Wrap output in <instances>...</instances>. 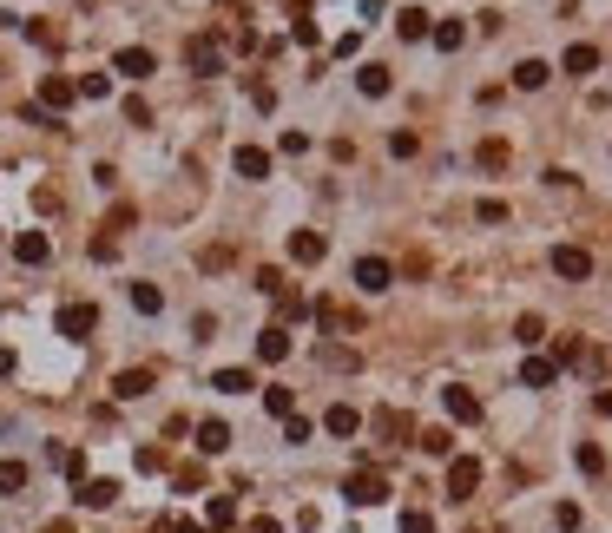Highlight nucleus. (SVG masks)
Masks as SVG:
<instances>
[{
    "label": "nucleus",
    "instance_id": "obj_1",
    "mask_svg": "<svg viewBox=\"0 0 612 533\" xmlns=\"http://www.w3.org/2000/svg\"><path fill=\"white\" fill-rule=\"evenodd\" d=\"M185 66L211 79V73H225V46H217V34H198V40H185Z\"/></svg>",
    "mask_w": 612,
    "mask_h": 533
},
{
    "label": "nucleus",
    "instance_id": "obj_2",
    "mask_svg": "<svg viewBox=\"0 0 612 533\" xmlns=\"http://www.w3.org/2000/svg\"><path fill=\"white\" fill-rule=\"evenodd\" d=\"M343 494L356 500V508H376V500H388V474H376V468H356L349 481H343Z\"/></svg>",
    "mask_w": 612,
    "mask_h": 533
},
{
    "label": "nucleus",
    "instance_id": "obj_3",
    "mask_svg": "<svg viewBox=\"0 0 612 533\" xmlns=\"http://www.w3.org/2000/svg\"><path fill=\"white\" fill-rule=\"evenodd\" d=\"M441 408H448V422H461V428L481 422V396H475V388H461V382L441 388Z\"/></svg>",
    "mask_w": 612,
    "mask_h": 533
},
{
    "label": "nucleus",
    "instance_id": "obj_4",
    "mask_svg": "<svg viewBox=\"0 0 612 533\" xmlns=\"http://www.w3.org/2000/svg\"><path fill=\"white\" fill-rule=\"evenodd\" d=\"M475 488H481V461L475 455H455L448 461V500H475Z\"/></svg>",
    "mask_w": 612,
    "mask_h": 533
},
{
    "label": "nucleus",
    "instance_id": "obj_5",
    "mask_svg": "<svg viewBox=\"0 0 612 533\" xmlns=\"http://www.w3.org/2000/svg\"><path fill=\"white\" fill-rule=\"evenodd\" d=\"M93 329H99V310H93V303H66V310H60V336H66V343H86Z\"/></svg>",
    "mask_w": 612,
    "mask_h": 533
},
{
    "label": "nucleus",
    "instance_id": "obj_6",
    "mask_svg": "<svg viewBox=\"0 0 612 533\" xmlns=\"http://www.w3.org/2000/svg\"><path fill=\"white\" fill-rule=\"evenodd\" d=\"M369 428H376V435H382L388 448H402V441H415V422H408L402 408H376V415H369Z\"/></svg>",
    "mask_w": 612,
    "mask_h": 533
},
{
    "label": "nucleus",
    "instance_id": "obj_7",
    "mask_svg": "<svg viewBox=\"0 0 612 533\" xmlns=\"http://www.w3.org/2000/svg\"><path fill=\"white\" fill-rule=\"evenodd\" d=\"M73 99H79V93H73V79H66V73H46V79H40V112H53V119H60Z\"/></svg>",
    "mask_w": 612,
    "mask_h": 533
},
{
    "label": "nucleus",
    "instance_id": "obj_8",
    "mask_svg": "<svg viewBox=\"0 0 612 533\" xmlns=\"http://www.w3.org/2000/svg\"><path fill=\"white\" fill-rule=\"evenodd\" d=\"M388 284H396V264H388V257H363V264H356V290L382 297Z\"/></svg>",
    "mask_w": 612,
    "mask_h": 533
},
{
    "label": "nucleus",
    "instance_id": "obj_9",
    "mask_svg": "<svg viewBox=\"0 0 612 533\" xmlns=\"http://www.w3.org/2000/svg\"><path fill=\"white\" fill-rule=\"evenodd\" d=\"M46 257H53V237H46V231H20V237H14V264L40 270Z\"/></svg>",
    "mask_w": 612,
    "mask_h": 533
},
{
    "label": "nucleus",
    "instance_id": "obj_10",
    "mask_svg": "<svg viewBox=\"0 0 612 533\" xmlns=\"http://www.w3.org/2000/svg\"><path fill=\"white\" fill-rule=\"evenodd\" d=\"M553 270H560L567 284H587V277H593V257H587L579 244H560V250H553Z\"/></svg>",
    "mask_w": 612,
    "mask_h": 533
},
{
    "label": "nucleus",
    "instance_id": "obj_11",
    "mask_svg": "<svg viewBox=\"0 0 612 533\" xmlns=\"http://www.w3.org/2000/svg\"><path fill=\"white\" fill-rule=\"evenodd\" d=\"M231 172H237V178H270V152H264V146H237V152H231Z\"/></svg>",
    "mask_w": 612,
    "mask_h": 533
},
{
    "label": "nucleus",
    "instance_id": "obj_12",
    "mask_svg": "<svg viewBox=\"0 0 612 533\" xmlns=\"http://www.w3.org/2000/svg\"><path fill=\"white\" fill-rule=\"evenodd\" d=\"M237 527V500L231 494H211L205 500V533H231Z\"/></svg>",
    "mask_w": 612,
    "mask_h": 533
},
{
    "label": "nucleus",
    "instance_id": "obj_13",
    "mask_svg": "<svg viewBox=\"0 0 612 533\" xmlns=\"http://www.w3.org/2000/svg\"><path fill=\"white\" fill-rule=\"evenodd\" d=\"M113 396H119V402L152 396V369H119V376H113Z\"/></svg>",
    "mask_w": 612,
    "mask_h": 533
},
{
    "label": "nucleus",
    "instance_id": "obj_14",
    "mask_svg": "<svg viewBox=\"0 0 612 533\" xmlns=\"http://www.w3.org/2000/svg\"><path fill=\"white\" fill-rule=\"evenodd\" d=\"M507 158H514L507 138H481V146H475V165H481V172H507Z\"/></svg>",
    "mask_w": 612,
    "mask_h": 533
},
{
    "label": "nucleus",
    "instance_id": "obj_15",
    "mask_svg": "<svg viewBox=\"0 0 612 533\" xmlns=\"http://www.w3.org/2000/svg\"><path fill=\"white\" fill-rule=\"evenodd\" d=\"M323 428H329V435H343V441H356V435H363V415H356L349 402H336V408L323 415Z\"/></svg>",
    "mask_w": 612,
    "mask_h": 533
},
{
    "label": "nucleus",
    "instance_id": "obj_16",
    "mask_svg": "<svg viewBox=\"0 0 612 533\" xmlns=\"http://www.w3.org/2000/svg\"><path fill=\"white\" fill-rule=\"evenodd\" d=\"M284 356H290V329L270 323V329L257 336V362H284Z\"/></svg>",
    "mask_w": 612,
    "mask_h": 533
},
{
    "label": "nucleus",
    "instance_id": "obj_17",
    "mask_svg": "<svg viewBox=\"0 0 612 533\" xmlns=\"http://www.w3.org/2000/svg\"><path fill=\"white\" fill-rule=\"evenodd\" d=\"M356 86H363V99H388V86H396V73H388V66H363V73H356Z\"/></svg>",
    "mask_w": 612,
    "mask_h": 533
},
{
    "label": "nucleus",
    "instance_id": "obj_18",
    "mask_svg": "<svg viewBox=\"0 0 612 533\" xmlns=\"http://www.w3.org/2000/svg\"><path fill=\"white\" fill-rule=\"evenodd\" d=\"M152 66H158V60H152V46H125L119 60H113V73H125V79H145Z\"/></svg>",
    "mask_w": 612,
    "mask_h": 533
},
{
    "label": "nucleus",
    "instance_id": "obj_19",
    "mask_svg": "<svg viewBox=\"0 0 612 533\" xmlns=\"http://www.w3.org/2000/svg\"><path fill=\"white\" fill-rule=\"evenodd\" d=\"M323 250H329L323 231H290V257L296 264H323Z\"/></svg>",
    "mask_w": 612,
    "mask_h": 533
},
{
    "label": "nucleus",
    "instance_id": "obj_20",
    "mask_svg": "<svg viewBox=\"0 0 612 533\" xmlns=\"http://www.w3.org/2000/svg\"><path fill=\"white\" fill-rule=\"evenodd\" d=\"M520 382H527V388H553V382H560V369H553L547 356H527V362H520Z\"/></svg>",
    "mask_w": 612,
    "mask_h": 533
},
{
    "label": "nucleus",
    "instance_id": "obj_21",
    "mask_svg": "<svg viewBox=\"0 0 612 533\" xmlns=\"http://www.w3.org/2000/svg\"><path fill=\"white\" fill-rule=\"evenodd\" d=\"M573 79H587V73H599V46H587V40H579V46H567V60H560Z\"/></svg>",
    "mask_w": 612,
    "mask_h": 533
},
{
    "label": "nucleus",
    "instance_id": "obj_22",
    "mask_svg": "<svg viewBox=\"0 0 612 533\" xmlns=\"http://www.w3.org/2000/svg\"><path fill=\"white\" fill-rule=\"evenodd\" d=\"M547 79H553V66H547V60H520V66H514V86H520V93H540Z\"/></svg>",
    "mask_w": 612,
    "mask_h": 533
},
{
    "label": "nucleus",
    "instance_id": "obj_23",
    "mask_svg": "<svg viewBox=\"0 0 612 533\" xmlns=\"http://www.w3.org/2000/svg\"><path fill=\"white\" fill-rule=\"evenodd\" d=\"M119 500V481H79V508H113Z\"/></svg>",
    "mask_w": 612,
    "mask_h": 533
},
{
    "label": "nucleus",
    "instance_id": "obj_24",
    "mask_svg": "<svg viewBox=\"0 0 612 533\" xmlns=\"http://www.w3.org/2000/svg\"><path fill=\"white\" fill-rule=\"evenodd\" d=\"M26 481H34V474H26V461H0V500L26 494Z\"/></svg>",
    "mask_w": 612,
    "mask_h": 533
},
{
    "label": "nucleus",
    "instance_id": "obj_25",
    "mask_svg": "<svg viewBox=\"0 0 612 533\" xmlns=\"http://www.w3.org/2000/svg\"><path fill=\"white\" fill-rule=\"evenodd\" d=\"M211 388H217V396H244V388H257V376H250V369H217Z\"/></svg>",
    "mask_w": 612,
    "mask_h": 533
},
{
    "label": "nucleus",
    "instance_id": "obj_26",
    "mask_svg": "<svg viewBox=\"0 0 612 533\" xmlns=\"http://www.w3.org/2000/svg\"><path fill=\"white\" fill-rule=\"evenodd\" d=\"M231 448V428L225 422H198V455H225Z\"/></svg>",
    "mask_w": 612,
    "mask_h": 533
},
{
    "label": "nucleus",
    "instance_id": "obj_27",
    "mask_svg": "<svg viewBox=\"0 0 612 533\" xmlns=\"http://www.w3.org/2000/svg\"><path fill=\"white\" fill-rule=\"evenodd\" d=\"M290 34H296V46H316V20H310V0H296V7H290Z\"/></svg>",
    "mask_w": 612,
    "mask_h": 533
},
{
    "label": "nucleus",
    "instance_id": "obj_28",
    "mask_svg": "<svg viewBox=\"0 0 612 533\" xmlns=\"http://www.w3.org/2000/svg\"><path fill=\"white\" fill-rule=\"evenodd\" d=\"M547 362H553V369H573V362H587V343H579V336H560Z\"/></svg>",
    "mask_w": 612,
    "mask_h": 533
},
{
    "label": "nucleus",
    "instance_id": "obj_29",
    "mask_svg": "<svg viewBox=\"0 0 612 533\" xmlns=\"http://www.w3.org/2000/svg\"><path fill=\"white\" fill-rule=\"evenodd\" d=\"M303 317H310V303H303V297L284 284V290H276V323H303Z\"/></svg>",
    "mask_w": 612,
    "mask_h": 533
},
{
    "label": "nucleus",
    "instance_id": "obj_30",
    "mask_svg": "<svg viewBox=\"0 0 612 533\" xmlns=\"http://www.w3.org/2000/svg\"><path fill=\"white\" fill-rule=\"evenodd\" d=\"M428 40H435L441 53H455V46H467V26H461V20H441V26H428Z\"/></svg>",
    "mask_w": 612,
    "mask_h": 533
},
{
    "label": "nucleus",
    "instance_id": "obj_31",
    "mask_svg": "<svg viewBox=\"0 0 612 533\" xmlns=\"http://www.w3.org/2000/svg\"><path fill=\"white\" fill-rule=\"evenodd\" d=\"M573 461H579V474H593V481H599V474H606V448H599V441H579Z\"/></svg>",
    "mask_w": 612,
    "mask_h": 533
},
{
    "label": "nucleus",
    "instance_id": "obj_32",
    "mask_svg": "<svg viewBox=\"0 0 612 533\" xmlns=\"http://www.w3.org/2000/svg\"><path fill=\"white\" fill-rule=\"evenodd\" d=\"M428 26H435V20H428L422 7H402V20H396V34H402V40H428Z\"/></svg>",
    "mask_w": 612,
    "mask_h": 533
},
{
    "label": "nucleus",
    "instance_id": "obj_33",
    "mask_svg": "<svg viewBox=\"0 0 612 533\" xmlns=\"http://www.w3.org/2000/svg\"><path fill=\"white\" fill-rule=\"evenodd\" d=\"M132 310H138V317H158V310H165V290H158V284H132Z\"/></svg>",
    "mask_w": 612,
    "mask_h": 533
},
{
    "label": "nucleus",
    "instance_id": "obj_34",
    "mask_svg": "<svg viewBox=\"0 0 612 533\" xmlns=\"http://www.w3.org/2000/svg\"><path fill=\"white\" fill-rule=\"evenodd\" d=\"M53 468H60L66 481H86V455H79V448H53Z\"/></svg>",
    "mask_w": 612,
    "mask_h": 533
},
{
    "label": "nucleus",
    "instance_id": "obj_35",
    "mask_svg": "<svg viewBox=\"0 0 612 533\" xmlns=\"http://www.w3.org/2000/svg\"><path fill=\"white\" fill-rule=\"evenodd\" d=\"M316 323H323V329H356V317L343 310V303H329V297L316 303Z\"/></svg>",
    "mask_w": 612,
    "mask_h": 533
},
{
    "label": "nucleus",
    "instance_id": "obj_36",
    "mask_svg": "<svg viewBox=\"0 0 612 533\" xmlns=\"http://www.w3.org/2000/svg\"><path fill=\"white\" fill-rule=\"evenodd\" d=\"M264 408L276 415V422H284V415H296V396H290V388H276V382H270V388H264Z\"/></svg>",
    "mask_w": 612,
    "mask_h": 533
},
{
    "label": "nucleus",
    "instance_id": "obj_37",
    "mask_svg": "<svg viewBox=\"0 0 612 533\" xmlns=\"http://www.w3.org/2000/svg\"><path fill=\"white\" fill-rule=\"evenodd\" d=\"M415 441H422L428 455H448L455 461V428H428V435H415Z\"/></svg>",
    "mask_w": 612,
    "mask_h": 533
},
{
    "label": "nucleus",
    "instance_id": "obj_38",
    "mask_svg": "<svg viewBox=\"0 0 612 533\" xmlns=\"http://www.w3.org/2000/svg\"><path fill=\"white\" fill-rule=\"evenodd\" d=\"M514 343H527V349L547 343V323H540V317H520V323H514Z\"/></svg>",
    "mask_w": 612,
    "mask_h": 533
},
{
    "label": "nucleus",
    "instance_id": "obj_39",
    "mask_svg": "<svg viewBox=\"0 0 612 533\" xmlns=\"http://www.w3.org/2000/svg\"><path fill=\"white\" fill-rule=\"evenodd\" d=\"M73 93H79V99H105V93H113V79H105V73H86Z\"/></svg>",
    "mask_w": 612,
    "mask_h": 533
},
{
    "label": "nucleus",
    "instance_id": "obj_40",
    "mask_svg": "<svg viewBox=\"0 0 612 533\" xmlns=\"http://www.w3.org/2000/svg\"><path fill=\"white\" fill-rule=\"evenodd\" d=\"M396 533H435V520H428V514H422V508H408V514H402V520H396Z\"/></svg>",
    "mask_w": 612,
    "mask_h": 533
},
{
    "label": "nucleus",
    "instance_id": "obj_41",
    "mask_svg": "<svg viewBox=\"0 0 612 533\" xmlns=\"http://www.w3.org/2000/svg\"><path fill=\"white\" fill-rule=\"evenodd\" d=\"M388 152H396V158H415V152H422V138H415V132H388Z\"/></svg>",
    "mask_w": 612,
    "mask_h": 533
},
{
    "label": "nucleus",
    "instance_id": "obj_42",
    "mask_svg": "<svg viewBox=\"0 0 612 533\" xmlns=\"http://www.w3.org/2000/svg\"><path fill=\"white\" fill-rule=\"evenodd\" d=\"M198 488H205V468L185 461V468H178V494H198Z\"/></svg>",
    "mask_w": 612,
    "mask_h": 533
},
{
    "label": "nucleus",
    "instance_id": "obj_43",
    "mask_svg": "<svg viewBox=\"0 0 612 533\" xmlns=\"http://www.w3.org/2000/svg\"><path fill=\"white\" fill-rule=\"evenodd\" d=\"M475 217H481V224H507V205H500V198H481Z\"/></svg>",
    "mask_w": 612,
    "mask_h": 533
},
{
    "label": "nucleus",
    "instance_id": "obj_44",
    "mask_svg": "<svg viewBox=\"0 0 612 533\" xmlns=\"http://www.w3.org/2000/svg\"><path fill=\"white\" fill-rule=\"evenodd\" d=\"M310 435H316V428L303 422V415H284V441H310Z\"/></svg>",
    "mask_w": 612,
    "mask_h": 533
},
{
    "label": "nucleus",
    "instance_id": "obj_45",
    "mask_svg": "<svg viewBox=\"0 0 612 533\" xmlns=\"http://www.w3.org/2000/svg\"><path fill=\"white\" fill-rule=\"evenodd\" d=\"M125 126H152V106L145 99H125Z\"/></svg>",
    "mask_w": 612,
    "mask_h": 533
},
{
    "label": "nucleus",
    "instance_id": "obj_46",
    "mask_svg": "<svg viewBox=\"0 0 612 533\" xmlns=\"http://www.w3.org/2000/svg\"><path fill=\"white\" fill-rule=\"evenodd\" d=\"M132 217H138L132 205H113V217H105V237H113V231H125V224H132Z\"/></svg>",
    "mask_w": 612,
    "mask_h": 533
},
{
    "label": "nucleus",
    "instance_id": "obj_47",
    "mask_svg": "<svg viewBox=\"0 0 612 533\" xmlns=\"http://www.w3.org/2000/svg\"><path fill=\"white\" fill-rule=\"evenodd\" d=\"M158 533H205V520H158Z\"/></svg>",
    "mask_w": 612,
    "mask_h": 533
},
{
    "label": "nucleus",
    "instance_id": "obj_48",
    "mask_svg": "<svg viewBox=\"0 0 612 533\" xmlns=\"http://www.w3.org/2000/svg\"><path fill=\"white\" fill-rule=\"evenodd\" d=\"M244 533H284V527H276V520H270V514H257V520H250V527H244Z\"/></svg>",
    "mask_w": 612,
    "mask_h": 533
},
{
    "label": "nucleus",
    "instance_id": "obj_49",
    "mask_svg": "<svg viewBox=\"0 0 612 533\" xmlns=\"http://www.w3.org/2000/svg\"><path fill=\"white\" fill-rule=\"evenodd\" d=\"M14 369H20V356H14L7 343H0V376H14Z\"/></svg>",
    "mask_w": 612,
    "mask_h": 533
},
{
    "label": "nucleus",
    "instance_id": "obj_50",
    "mask_svg": "<svg viewBox=\"0 0 612 533\" xmlns=\"http://www.w3.org/2000/svg\"><path fill=\"white\" fill-rule=\"evenodd\" d=\"M363 14H382V0H363Z\"/></svg>",
    "mask_w": 612,
    "mask_h": 533
}]
</instances>
